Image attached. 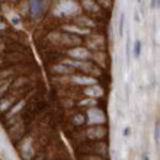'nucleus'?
Returning <instances> with one entry per match:
<instances>
[{"mask_svg":"<svg viewBox=\"0 0 160 160\" xmlns=\"http://www.w3.org/2000/svg\"><path fill=\"white\" fill-rule=\"evenodd\" d=\"M58 10L63 14H65V15H70V14L79 10V7H78L74 1H71V0H62L58 5Z\"/></svg>","mask_w":160,"mask_h":160,"instance_id":"obj_1","label":"nucleus"},{"mask_svg":"<svg viewBox=\"0 0 160 160\" xmlns=\"http://www.w3.org/2000/svg\"><path fill=\"white\" fill-rule=\"evenodd\" d=\"M30 9H31L32 16L38 17L41 15V12L43 11V1H42V0H31Z\"/></svg>","mask_w":160,"mask_h":160,"instance_id":"obj_2","label":"nucleus"},{"mask_svg":"<svg viewBox=\"0 0 160 160\" xmlns=\"http://www.w3.org/2000/svg\"><path fill=\"white\" fill-rule=\"evenodd\" d=\"M69 54L74 58H79V59H84L89 57V52L85 48H74L69 51Z\"/></svg>","mask_w":160,"mask_h":160,"instance_id":"obj_3","label":"nucleus"},{"mask_svg":"<svg viewBox=\"0 0 160 160\" xmlns=\"http://www.w3.org/2000/svg\"><path fill=\"white\" fill-rule=\"evenodd\" d=\"M85 94L89 96H101L102 95V89L99 88V86H93V88H89L85 90Z\"/></svg>","mask_w":160,"mask_h":160,"instance_id":"obj_4","label":"nucleus"},{"mask_svg":"<svg viewBox=\"0 0 160 160\" xmlns=\"http://www.w3.org/2000/svg\"><path fill=\"white\" fill-rule=\"evenodd\" d=\"M74 81H76L78 84H95L96 80L93 79V78H86V76H75L74 78Z\"/></svg>","mask_w":160,"mask_h":160,"instance_id":"obj_5","label":"nucleus"},{"mask_svg":"<svg viewBox=\"0 0 160 160\" xmlns=\"http://www.w3.org/2000/svg\"><path fill=\"white\" fill-rule=\"evenodd\" d=\"M83 5L86 10H90V11H97L99 10V6L96 5L94 1H91V0H84Z\"/></svg>","mask_w":160,"mask_h":160,"instance_id":"obj_6","label":"nucleus"},{"mask_svg":"<svg viewBox=\"0 0 160 160\" xmlns=\"http://www.w3.org/2000/svg\"><path fill=\"white\" fill-rule=\"evenodd\" d=\"M125 20H126L125 12H121L120 24H118V35H120V37H122V36H123V31H125Z\"/></svg>","mask_w":160,"mask_h":160,"instance_id":"obj_7","label":"nucleus"},{"mask_svg":"<svg viewBox=\"0 0 160 160\" xmlns=\"http://www.w3.org/2000/svg\"><path fill=\"white\" fill-rule=\"evenodd\" d=\"M140 52H142V42L139 39H137L134 42V46H133V54L135 58H138L140 56Z\"/></svg>","mask_w":160,"mask_h":160,"instance_id":"obj_8","label":"nucleus"},{"mask_svg":"<svg viewBox=\"0 0 160 160\" xmlns=\"http://www.w3.org/2000/svg\"><path fill=\"white\" fill-rule=\"evenodd\" d=\"M64 30H68L71 32H78V33H88V30H81V29H78V27H74V26H65Z\"/></svg>","mask_w":160,"mask_h":160,"instance_id":"obj_9","label":"nucleus"},{"mask_svg":"<svg viewBox=\"0 0 160 160\" xmlns=\"http://www.w3.org/2000/svg\"><path fill=\"white\" fill-rule=\"evenodd\" d=\"M126 56H127V62L129 63L131 59V38L129 36L127 37V44H126Z\"/></svg>","mask_w":160,"mask_h":160,"instance_id":"obj_10","label":"nucleus"},{"mask_svg":"<svg viewBox=\"0 0 160 160\" xmlns=\"http://www.w3.org/2000/svg\"><path fill=\"white\" fill-rule=\"evenodd\" d=\"M54 70H57L59 73H69L71 69L68 67H64V65H58V67H54Z\"/></svg>","mask_w":160,"mask_h":160,"instance_id":"obj_11","label":"nucleus"},{"mask_svg":"<svg viewBox=\"0 0 160 160\" xmlns=\"http://www.w3.org/2000/svg\"><path fill=\"white\" fill-rule=\"evenodd\" d=\"M159 138H160V125H157L155 126V129H154V139L155 142H159Z\"/></svg>","mask_w":160,"mask_h":160,"instance_id":"obj_12","label":"nucleus"},{"mask_svg":"<svg viewBox=\"0 0 160 160\" xmlns=\"http://www.w3.org/2000/svg\"><path fill=\"white\" fill-rule=\"evenodd\" d=\"M79 21H81V22H85L84 25H89V26H94V22L91 21V20H89V19H85V17H83V19H80Z\"/></svg>","mask_w":160,"mask_h":160,"instance_id":"obj_13","label":"nucleus"},{"mask_svg":"<svg viewBox=\"0 0 160 160\" xmlns=\"http://www.w3.org/2000/svg\"><path fill=\"white\" fill-rule=\"evenodd\" d=\"M95 100H84V101H81L80 105H95Z\"/></svg>","mask_w":160,"mask_h":160,"instance_id":"obj_14","label":"nucleus"},{"mask_svg":"<svg viewBox=\"0 0 160 160\" xmlns=\"http://www.w3.org/2000/svg\"><path fill=\"white\" fill-rule=\"evenodd\" d=\"M83 121H84V118H83V116H80V115L74 117V122H75V123H78V125H80V123L83 122Z\"/></svg>","mask_w":160,"mask_h":160,"instance_id":"obj_15","label":"nucleus"},{"mask_svg":"<svg viewBox=\"0 0 160 160\" xmlns=\"http://www.w3.org/2000/svg\"><path fill=\"white\" fill-rule=\"evenodd\" d=\"M11 21H12L14 25H20V19L17 16H14L12 19H11Z\"/></svg>","mask_w":160,"mask_h":160,"instance_id":"obj_16","label":"nucleus"},{"mask_svg":"<svg viewBox=\"0 0 160 160\" xmlns=\"http://www.w3.org/2000/svg\"><path fill=\"white\" fill-rule=\"evenodd\" d=\"M129 133H131V128H125V131H123V135H129Z\"/></svg>","mask_w":160,"mask_h":160,"instance_id":"obj_17","label":"nucleus"},{"mask_svg":"<svg viewBox=\"0 0 160 160\" xmlns=\"http://www.w3.org/2000/svg\"><path fill=\"white\" fill-rule=\"evenodd\" d=\"M150 6H152V9L157 7V0H152V4H150Z\"/></svg>","mask_w":160,"mask_h":160,"instance_id":"obj_18","label":"nucleus"},{"mask_svg":"<svg viewBox=\"0 0 160 160\" xmlns=\"http://www.w3.org/2000/svg\"><path fill=\"white\" fill-rule=\"evenodd\" d=\"M143 160H150V159H149L148 155H144V157H143Z\"/></svg>","mask_w":160,"mask_h":160,"instance_id":"obj_19","label":"nucleus"},{"mask_svg":"<svg viewBox=\"0 0 160 160\" xmlns=\"http://www.w3.org/2000/svg\"><path fill=\"white\" fill-rule=\"evenodd\" d=\"M157 7H160V0H157Z\"/></svg>","mask_w":160,"mask_h":160,"instance_id":"obj_20","label":"nucleus"},{"mask_svg":"<svg viewBox=\"0 0 160 160\" xmlns=\"http://www.w3.org/2000/svg\"><path fill=\"white\" fill-rule=\"evenodd\" d=\"M137 1H138V3H140V1H142V0H137Z\"/></svg>","mask_w":160,"mask_h":160,"instance_id":"obj_21","label":"nucleus"}]
</instances>
